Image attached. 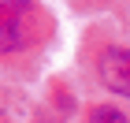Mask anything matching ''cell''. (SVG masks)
Instances as JSON below:
<instances>
[{"instance_id":"obj_1","label":"cell","mask_w":130,"mask_h":123,"mask_svg":"<svg viewBox=\"0 0 130 123\" xmlns=\"http://www.w3.org/2000/svg\"><path fill=\"white\" fill-rule=\"evenodd\" d=\"M34 19H37L34 0H0V56L19 52L34 41V34H37Z\"/></svg>"},{"instance_id":"obj_2","label":"cell","mask_w":130,"mask_h":123,"mask_svg":"<svg viewBox=\"0 0 130 123\" xmlns=\"http://www.w3.org/2000/svg\"><path fill=\"white\" fill-rule=\"evenodd\" d=\"M97 75L104 82V90L130 97V49H104L97 63Z\"/></svg>"},{"instance_id":"obj_3","label":"cell","mask_w":130,"mask_h":123,"mask_svg":"<svg viewBox=\"0 0 130 123\" xmlns=\"http://www.w3.org/2000/svg\"><path fill=\"white\" fill-rule=\"evenodd\" d=\"M89 123H126L123 108H111V104H97L89 112Z\"/></svg>"}]
</instances>
